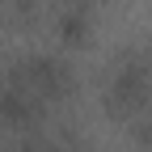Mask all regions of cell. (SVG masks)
Returning a JSON list of instances; mask_svg holds the SVG:
<instances>
[{
  "instance_id": "cell-1",
  "label": "cell",
  "mask_w": 152,
  "mask_h": 152,
  "mask_svg": "<svg viewBox=\"0 0 152 152\" xmlns=\"http://www.w3.org/2000/svg\"><path fill=\"white\" fill-rule=\"evenodd\" d=\"M68 76L55 59H21L0 80V114L13 123H34L64 97Z\"/></svg>"
},
{
  "instance_id": "cell-2",
  "label": "cell",
  "mask_w": 152,
  "mask_h": 152,
  "mask_svg": "<svg viewBox=\"0 0 152 152\" xmlns=\"http://www.w3.org/2000/svg\"><path fill=\"white\" fill-rule=\"evenodd\" d=\"M110 97L123 114H140L152 106V68L148 64H123L110 85Z\"/></svg>"
}]
</instances>
